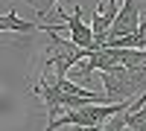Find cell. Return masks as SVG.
Instances as JSON below:
<instances>
[{
  "instance_id": "6da1fadb",
  "label": "cell",
  "mask_w": 146,
  "mask_h": 131,
  "mask_svg": "<svg viewBox=\"0 0 146 131\" xmlns=\"http://www.w3.org/2000/svg\"><path fill=\"white\" fill-rule=\"evenodd\" d=\"M41 32L47 35V47H44V58L38 64V79H62L79 61H85L91 55L88 50L76 47L70 38H58L53 23H41Z\"/></svg>"
},
{
  "instance_id": "7a4b0ae2",
  "label": "cell",
  "mask_w": 146,
  "mask_h": 131,
  "mask_svg": "<svg viewBox=\"0 0 146 131\" xmlns=\"http://www.w3.org/2000/svg\"><path fill=\"white\" fill-rule=\"evenodd\" d=\"M131 105V102H129ZM129 105H85V108H76V111H67L62 114L58 120L47 122L44 131H58V128H91V125H102L108 122L114 114H123L129 111Z\"/></svg>"
},
{
  "instance_id": "3957f363",
  "label": "cell",
  "mask_w": 146,
  "mask_h": 131,
  "mask_svg": "<svg viewBox=\"0 0 146 131\" xmlns=\"http://www.w3.org/2000/svg\"><path fill=\"white\" fill-rule=\"evenodd\" d=\"M140 26V6H137V0H123L120 3V12H117V18L111 23V29H108V38H105V47L117 41V38H126V35H131Z\"/></svg>"
},
{
  "instance_id": "277c9868",
  "label": "cell",
  "mask_w": 146,
  "mask_h": 131,
  "mask_svg": "<svg viewBox=\"0 0 146 131\" xmlns=\"http://www.w3.org/2000/svg\"><path fill=\"white\" fill-rule=\"evenodd\" d=\"M58 9V20L67 26V32H70V41L76 44V47H82V50H88V53H94L96 47H94V35H91V26L82 20V6H76L73 12H64L62 6H56Z\"/></svg>"
},
{
  "instance_id": "5b68a950",
  "label": "cell",
  "mask_w": 146,
  "mask_h": 131,
  "mask_svg": "<svg viewBox=\"0 0 146 131\" xmlns=\"http://www.w3.org/2000/svg\"><path fill=\"white\" fill-rule=\"evenodd\" d=\"M120 12V0H102L100 6L94 12V20L88 23L91 26V35H94V47L96 50H102L105 47V38H108V29H111V23Z\"/></svg>"
},
{
  "instance_id": "8992f818",
  "label": "cell",
  "mask_w": 146,
  "mask_h": 131,
  "mask_svg": "<svg viewBox=\"0 0 146 131\" xmlns=\"http://www.w3.org/2000/svg\"><path fill=\"white\" fill-rule=\"evenodd\" d=\"M41 32V23H32V20H23L15 15V9H9L6 15H0V35H32Z\"/></svg>"
},
{
  "instance_id": "52a82bcc",
  "label": "cell",
  "mask_w": 146,
  "mask_h": 131,
  "mask_svg": "<svg viewBox=\"0 0 146 131\" xmlns=\"http://www.w3.org/2000/svg\"><path fill=\"white\" fill-rule=\"evenodd\" d=\"M126 128L129 131H146V105L126 114Z\"/></svg>"
},
{
  "instance_id": "ba28073f",
  "label": "cell",
  "mask_w": 146,
  "mask_h": 131,
  "mask_svg": "<svg viewBox=\"0 0 146 131\" xmlns=\"http://www.w3.org/2000/svg\"><path fill=\"white\" fill-rule=\"evenodd\" d=\"M21 3H27L38 18H47V15H50V12L58 6V0H21Z\"/></svg>"
},
{
  "instance_id": "9c48e42d",
  "label": "cell",
  "mask_w": 146,
  "mask_h": 131,
  "mask_svg": "<svg viewBox=\"0 0 146 131\" xmlns=\"http://www.w3.org/2000/svg\"><path fill=\"white\" fill-rule=\"evenodd\" d=\"M126 114H129V111L114 114L108 122H102V131H126Z\"/></svg>"
},
{
  "instance_id": "30bf717a",
  "label": "cell",
  "mask_w": 146,
  "mask_h": 131,
  "mask_svg": "<svg viewBox=\"0 0 146 131\" xmlns=\"http://www.w3.org/2000/svg\"><path fill=\"white\" fill-rule=\"evenodd\" d=\"M137 6H140V23H146V0H137Z\"/></svg>"
},
{
  "instance_id": "8fae6325",
  "label": "cell",
  "mask_w": 146,
  "mask_h": 131,
  "mask_svg": "<svg viewBox=\"0 0 146 131\" xmlns=\"http://www.w3.org/2000/svg\"><path fill=\"white\" fill-rule=\"evenodd\" d=\"M76 131H102V125H91V128H76Z\"/></svg>"
}]
</instances>
